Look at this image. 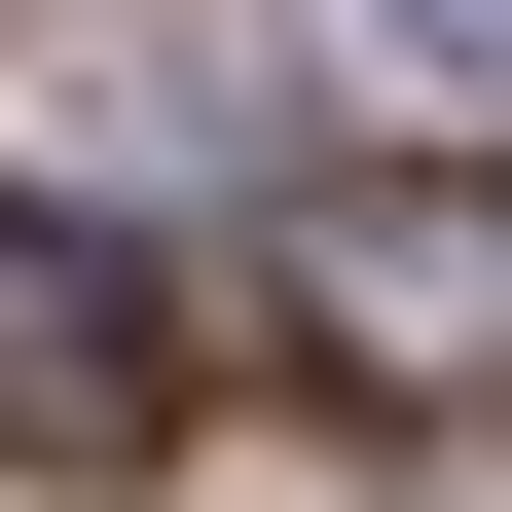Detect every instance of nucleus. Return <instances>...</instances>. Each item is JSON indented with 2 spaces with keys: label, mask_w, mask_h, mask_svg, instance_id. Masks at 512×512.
<instances>
[{
  "label": "nucleus",
  "mask_w": 512,
  "mask_h": 512,
  "mask_svg": "<svg viewBox=\"0 0 512 512\" xmlns=\"http://www.w3.org/2000/svg\"><path fill=\"white\" fill-rule=\"evenodd\" d=\"M403 37H439V74H512V0H403Z\"/></svg>",
  "instance_id": "nucleus-3"
},
{
  "label": "nucleus",
  "mask_w": 512,
  "mask_h": 512,
  "mask_svg": "<svg viewBox=\"0 0 512 512\" xmlns=\"http://www.w3.org/2000/svg\"><path fill=\"white\" fill-rule=\"evenodd\" d=\"M0 476H183V330H147V256L37 220V183H0Z\"/></svg>",
  "instance_id": "nucleus-2"
},
{
  "label": "nucleus",
  "mask_w": 512,
  "mask_h": 512,
  "mask_svg": "<svg viewBox=\"0 0 512 512\" xmlns=\"http://www.w3.org/2000/svg\"><path fill=\"white\" fill-rule=\"evenodd\" d=\"M293 330L366 366V403H512V183H293Z\"/></svg>",
  "instance_id": "nucleus-1"
}]
</instances>
